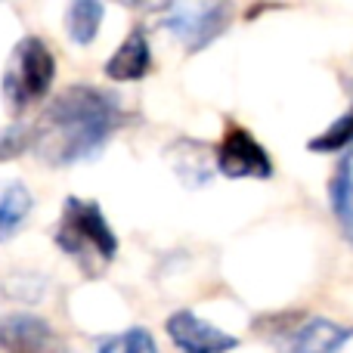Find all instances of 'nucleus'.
Segmentation results:
<instances>
[{"label": "nucleus", "mask_w": 353, "mask_h": 353, "mask_svg": "<svg viewBox=\"0 0 353 353\" xmlns=\"http://www.w3.org/2000/svg\"><path fill=\"white\" fill-rule=\"evenodd\" d=\"M124 124L128 112L115 93L93 84H72L28 124V149L50 168H72L103 155Z\"/></svg>", "instance_id": "1"}, {"label": "nucleus", "mask_w": 353, "mask_h": 353, "mask_svg": "<svg viewBox=\"0 0 353 353\" xmlns=\"http://www.w3.org/2000/svg\"><path fill=\"white\" fill-rule=\"evenodd\" d=\"M53 242L87 279H97L115 263L118 236L105 220L99 201L68 195L53 226Z\"/></svg>", "instance_id": "2"}, {"label": "nucleus", "mask_w": 353, "mask_h": 353, "mask_svg": "<svg viewBox=\"0 0 353 353\" xmlns=\"http://www.w3.org/2000/svg\"><path fill=\"white\" fill-rule=\"evenodd\" d=\"M56 81V56L41 37L28 34L12 47L3 72V103L12 115H22L50 93Z\"/></svg>", "instance_id": "3"}, {"label": "nucleus", "mask_w": 353, "mask_h": 353, "mask_svg": "<svg viewBox=\"0 0 353 353\" xmlns=\"http://www.w3.org/2000/svg\"><path fill=\"white\" fill-rule=\"evenodd\" d=\"M232 0H161L155 22L171 31L186 53H201L232 25Z\"/></svg>", "instance_id": "4"}, {"label": "nucleus", "mask_w": 353, "mask_h": 353, "mask_svg": "<svg viewBox=\"0 0 353 353\" xmlns=\"http://www.w3.org/2000/svg\"><path fill=\"white\" fill-rule=\"evenodd\" d=\"M214 168L226 180H270L273 176L270 152L242 124H226L223 140L214 149Z\"/></svg>", "instance_id": "5"}, {"label": "nucleus", "mask_w": 353, "mask_h": 353, "mask_svg": "<svg viewBox=\"0 0 353 353\" xmlns=\"http://www.w3.org/2000/svg\"><path fill=\"white\" fill-rule=\"evenodd\" d=\"M165 332H168V341L176 347V353H230L242 344L236 335H230L220 325L201 319L192 310L171 313L165 323Z\"/></svg>", "instance_id": "6"}, {"label": "nucleus", "mask_w": 353, "mask_h": 353, "mask_svg": "<svg viewBox=\"0 0 353 353\" xmlns=\"http://www.w3.org/2000/svg\"><path fill=\"white\" fill-rule=\"evenodd\" d=\"M59 344L53 325L37 313L0 316V353H50Z\"/></svg>", "instance_id": "7"}, {"label": "nucleus", "mask_w": 353, "mask_h": 353, "mask_svg": "<svg viewBox=\"0 0 353 353\" xmlns=\"http://www.w3.org/2000/svg\"><path fill=\"white\" fill-rule=\"evenodd\" d=\"M353 341V325L325 316H304L288 335V353H341Z\"/></svg>", "instance_id": "8"}, {"label": "nucleus", "mask_w": 353, "mask_h": 353, "mask_svg": "<svg viewBox=\"0 0 353 353\" xmlns=\"http://www.w3.org/2000/svg\"><path fill=\"white\" fill-rule=\"evenodd\" d=\"M103 72H105V78L118 81V84L143 81L152 72V50H149V37H146L143 25H137V28L124 37V43L109 56Z\"/></svg>", "instance_id": "9"}, {"label": "nucleus", "mask_w": 353, "mask_h": 353, "mask_svg": "<svg viewBox=\"0 0 353 353\" xmlns=\"http://www.w3.org/2000/svg\"><path fill=\"white\" fill-rule=\"evenodd\" d=\"M329 208L341 236L353 245V146L344 149L341 161L329 180Z\"/></svg>", "instance_id": "10"}, {"label": "nucleus", "mask_w": 353, "mask_h": 353, "mask_svg": "<svg viewBox=\"0 0 353 353\" xmlns=\"http://www.w3.org/2000/svg\"><path fill=\"white\" fill-rule=\"evenodd\" d=\"M34 199L22 180H0V242H10L25 226Z\"/></svg>", "instance_id": "11"}, {"label": "nucleus", "mask_w": 353, "mask_h": 353, "mask_svg": "<svg viewBox=\"0 0 353 353\" xmlns=\"http://www.w3.org/2000/svg\"><path fill=\"white\" fill-rule=\"evenodd\" d=\"M103 0H72L65 12V31L72 37V43L78 47H90L99 34V25H103Z\"/></svg>", "instance_id": "12"}, {"label": "nucleus", "mask_w": 353, "mask_h": 353, "mask_svg": "<svg viewBox=\"0 0 353 353\" xmlns=\"http://www.w3.org/2000/svg\"><path fill=\"white\" fill-rule=\"evenodd\" d=\"M350 146H353V105L341 118H335L323 134H316L310 143H307V149H310V152H319V155L344 152V149H350Z\"/></svg>", "instance_id": "13"}, {"label": "nucleus", "mask_w": 353, "mask_h": 353, "mask_svg": "<svg viewBox=\"0 0 353 353\" xmlns=\"http://www.w3.org/2000/svg\"><path fill=\"white\" fill-rule=\"evenodd\" d=\"M97 353H159V344H155L149 329L134 325V329H124L118 335L105 338Z\"/></svg>", "instance_id": "14"}, {"label": "nucleus", "mask_w": 353, "mask_h": 353, "mask_svg": "<svg viewBox=\"0 0 353 353\" xmlns=\"http://www.w3.org/2000/svg\"><path fill=\"white\" fill-rule=\"evenodd\" d=\"M31 146V130L28 124H10V128L0 134V161H12L22 152H28Z\"/></svg>", "instance_id": "15"}, {"label": "nucleus", "mask_w": 353, "mask_h": 353, "mask_svg": "<svg viewBox=\"0 0 353 353\" xmlns=\"http://www.w3.org/2000/svg\"><path fill=\"white\" fill-rule=\"evenodd\" d=\"M115 3L128 6V10H143V6H146V3H149V0H115Z\"/></svg>", "instance_id": "16"}]
</instances>
